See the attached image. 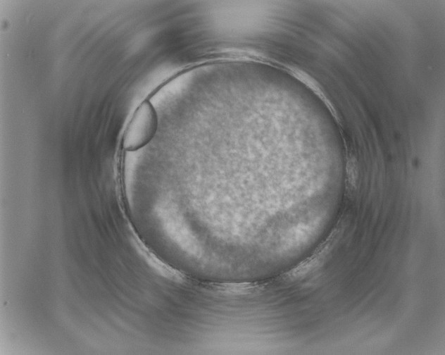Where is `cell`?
I'll list each match as a JSON object with an SVG mask.
<instances>
[{
  "instance_id": "1",
  "label": "cell",
  "mask_w": 445,
  "mask_h": 355,
  "mask_svg": "<svg viewBox=\"0 0 445 355\" xmlns=\"http://www.w3.org/2000/svg\"><path fill=\"white\" fill-rule=\"evenodd\" d=\"M157 127L156 111L149 101L144 100L136 108L125 130L123 148L127 151L142 148L152 139Z\"/></svg>"
}]
</instances>
